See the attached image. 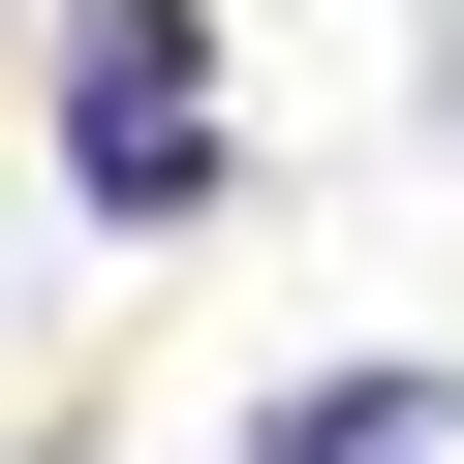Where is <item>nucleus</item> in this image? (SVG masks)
I'll use <instances>...</instances> for the list:
<instances>
[{"label": "nucleus", "instance_id": "obj_1", "mask_svg": "<svg viewBox=\"0 0 464 464\" xmlns=\"http://www.w3.org/2000/svg\"><path fill=\"white\" fill-rule=\"evenodd\" d=\"M63 155H93V217H155V186L217 155V63H186V0H63Z\"/></svg>", "mask_w": 464, "mask_h": 464}, {"label": "nucleus", "instance_id": "obj_2", "mask_svg": "<svg viewBox=\"0 0 464 464\" xmlns=\"http://www.w3.org/2000/svg\"><path fill=\"white\" fill-rule=\"evenodd\" d=\"M248 464H464V372H310Z\"/></svg>", "mask_w": 464, "mask_h": 464}]
</instances>
